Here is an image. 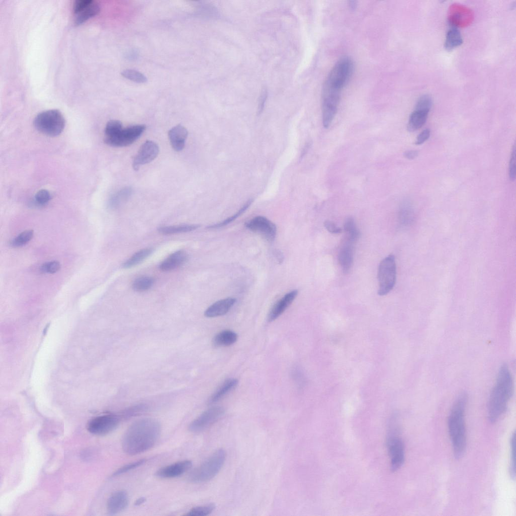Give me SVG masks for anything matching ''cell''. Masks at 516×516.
<instances>
[{"instance_id":"ac0fdd59","label":"cell","mask_w":516,"mask_h":516,"mask_svg":"<svg viewBox=\"0 0 516 516\" xmlns=\"http://www.w3.org/2000/svg\"><path fill=\"white\" fill-rule=\"evenodd\" d=\"M297 290H293L286 294L272 307L268 315L269 321H272L280 316L292 303L298 294Z\"/></svg>"},{"instance_id":"8d00e7d4","label":"cell","mask_w":516,"mask_h":516,"mask_svg":"<svg viewBox=\"0 0 516 516\" xmlns=\"http://www.w3.org/2000/svg\"><path fill=\"white\" fill-rule=\"evenodd\" d=\"M432 99L428 95H424L421 96L417 102L415 106L416 110H419L429 112L432 106Z\"/></svg>"},{"instance_id":"f35d334b","label":"cell","mask_w":516,"mask_h":516,"mask_svg":"<svg viewBox=\"0 0 516 516\" xmlns=\"http://www.w3.org/2000/svg\"><path fill=\"white\" fill-rule=\"evenodd\" d=\"M146 460L145 459H142L130 463L127 465H125L116 471L112 475L113 476H116L127 472L141 466L144 464Z\"/></svg>"},{"instance_id":"b9f144b4","label":"cell","mask_w":516,"mask_h":516,"mask_svg":"<svg viewBox=\"0 0 516 516\" xmlns=\"http://www.w3.org/2000/svg\"><path fill=\"white\" fill-rule=\"evenodd\" d=\"M509 176L511 180H514L515 177V148L513 147L509 167Z\"/></svg>"},{"instance_id":"4dcf8cb0","label":"cell","mask_w":516,"mask_h":516,"mask_svg":"<svg viewBox=\"0 0 516 516\" xmlns=\"http://www.w3.org/2000/svg\"><path fill=\"white\" fill-rule=\"evenodd\" d=\"M510 460L509 467V473L511 478H515V434L514 432L510 439Z\"/></svg>"},{"instance_id":"9c48e42d","label":"cell","mask_w":516,"mask_h":516,"mask_svg":"<svg viewBox=\"0 0 516 516\" xmlns=\"http://www.w3.org/2000/svg\"><path fill=\"white\" fill-rule=\"evenodd\" d=\"M389 428L386 442L391 459V469L392 471L395 472L399 470L404 463L405 447L394 425H392Z\"/></svg>"},{"instance_id":"3957f363","label":"cell","mask_w":516,"mask_h":516,"mask_svg":"<svg viewBox=\"0 0 516 516\" xmlns=\"http://www.w3.org/2000/svg\"><path fill=\"white\" fill-rule=\"evenodd\" d=\"M467 403L465 393L460 394L455 401L448 418V433L455 459H461L465 454L466 445V430L465 413Z\"/></svg>"},{"instance_id":"30bf717a","label":"cell","mask_w":516,"mask_h":516,"mask_svg":"<svg viewBox=\"0 0 516 516\" xmlns=\"http://www.w3.org/2000/svg\"><path fill=\"white\" fill-rule=\"evenodd\" d=\"M224 412V408L220 406L210 408L190 423L189 430L192 432L204 430L220 419Z\"/></svg>"},{"instance_id":"7c38bea8","label":"cell","mask_w":516,"mask_h":516,"mask_svg":"<svg viewBox=\"0 0 516 516\" xmlns=\"http://www.w3.org/2000/svg\"><path fill=\"white\" fill-rule=\"evenodd\" d=\"M249 230L259 233L269 241H273L276 237L277 228L275 224L267 218L256 216L245 223Z\"/></svg>"},{"instance_id":"e575fe53","label":"cell","mask_w":516,"mask_h":516,"mask_svg":"<svg viewBox=\"0 0 516 516\" xmlns=\"http://www.w3.org/2000/svg\"><path fill=\"white\" fill-rule=\"evenodd\" d=\"M33 231L32 230H27L24 231L19 234L16 237H15L11 242V244L13 246H23L29 242L33 237Z\"/></svg>"},{"instance_id":"ba28073f","label":"cell","mask_w":516,"mask_h":516,"mask_svg":"<svg viewBox=\"0 0 516 516\" xmlns=\"http://www.w3.org/2000/svg\"><path fill=\"white\" fill-rule=\"evenodd\" d=\"M396 275L395 257L393 254H390L384 258L379 265L377 273L378 295H386L393 289L396 281Z\"/></svg>"},{"instance_id":"603a6c76","label":"cell","mask_w":516,"mask_h":516,"mask_svg":"<svg viewBox=\"0 0 516 516\" xmlns=\"http://www.w3.org/2000/svg\"><path fill=\"white\" fill-rule=\"evenodd\" d=\"M428 113L427 111L415 109L410 116L407 125L408 130L409 132H414L421 128L425 123Z\"/></svg>"},{"instance_id":"f546056e","label":"cell","mask_w":516,"mask_h":516,"mask_svg":"<svg viewBox=\"0 0 516 516\" xmlns=\"http://www.w3.org/2000/svg\"><path fill=\"white\" fill-rule=\"evenodd\" d=\"M155 280L151 277L144 276L136 279L132 284L134 290L143 292L150 289L153 285Z\"/></svg>"},{"instance_id":"f1b7e54d","label":"cell","mask_w":516,"mask_h":516,"mask_svg":"<svg viewBox=\"0 0 516 516\" xmlns=\"http://www.w3.org/2000/svg\"><path fill=\"white\" fill-rule=\"evenodd\" d=\"M133 189L131 187H125L113 196L110 200L109 204L111 207L116 208L121 203L126 202L133 193Z\"/></svg>"},{"instance_id":"ee69618b","label":"cell","mask_w":516,"mask_h":516,"mask_svg":"<svg viewBox=\"0 0 516 516\" xmlns=\"http://www.w3.org/2000/svg\"><path fill=\"white\" fill-rule=\"evenodd\" d=\"M430 131L429 129H425L422 131L417 137L415 144L419 145L424 143L429 138Z\"/></svg>"},{"instance_id":"7bdbcfd3","label":"cell","mask_w":516,"mask_h":516,"mask_svg":"<svg viewBox=\"0 0 516 516\" xmlns=\"http://www.w3.org/2000/svg\"><path fill=\"white\" fill-rule=\"evenodd\" d=\"M324 226L331 233L338 234L342 232L340 227H338L334 222L329 220L325 221Z\"/></svg>"},{"instance_id":"5bb4252c","label":"cell","mask_w":516,"mask_h":516,"mask_svg":"<svg viewBox=\"0 0 516 516\" xmlns=\"http://www.w3.org/2000/svg\"><path fill=\"white\" fill-rule=\"evenodd\" d=\"M159 152V147L156 143L152 141H146L134 158V169L138 170L141 166L152 161L158 156Z\"/></svg>"},{"instance_id":"d6a6232c","label":"cell","mask_w":516,"mask_h":516,"mask_svg":"<svg viewBox=\"0 0 516 516\" xmlns=\"http://www.w3.org/2000/svg\"><path fill=\"white\" fill-rule=\"evenodd\" d=\"M252 202V200H249L237 213H236L234 215H232V216L227 218L226 219H225V220L223 221L222 222H219L218 223H217V224H214V225H212L209 226L207 227V228H209V229H216V228H218L223 227V226H224L225 225H226L228 224L229 223L231 222L232 221L234 220L235 219H236L237 217H238L243 213H244V211L248 208L249 205H250V204H251Z\"/></svg>"},{"instance_id":"83f0119b","label":"cell","mask_w":516,"mask_h":516,"mask_svg":"<svg viewBox=\"0 0 516 516\" xmlns=\"http://www.w3.org/2000/svg\"><path fill=\"white\" fill-rule=\"evenodd\" d=\"M344 229L346 234L345 239L355 243L360 237V232L353 218L349 217L345 220Z\"/></svg>"},{"instance_id":"74e56055","label":"cell","mask_w":516,"mask_h":516,"mask_svg":"<svg viewBox=\"0 0 516 516\" xmlns=\"http://www.w3.org/2000/svg\"><path fill=\"white\" fill-rule=\"evenodd\" d=\"M51 199V195L46 189H41L35 196L34 201L38 206L46 204Z\"/></svg>"},{"instance_id":"4316f807","label":"cell","mask_w":516,"mask_h":516,"mask_svg":"<svg viewBox=\"0 0 516 516\" xmlns=\"http://www.w3.org/2000/svg\"><path fill=\"white\" fill-rule=\"evenodd\" d=\"M200 227L197 224L181 225L169 226H163L157 229L159 233L165 235L174 234L185 233L196 230Z\"/></svg>"},{"instance_id":"44dd1931","label":"cell","mask_w":516,"mask_h":516,"mask_svg":"<svg viewBox=\"0 0 516 516\" xmlns=\"http://www.w3.org/2000/svg\"><path fill=\"white\" fill-rule=\"evenodd\" d=\"M187 260V253L179 250L171 254L160 265V269L163 272L173 270L184 264Z\"/></svg>"},{"instance_id":"bcb514c9","label":"cell","mask_w":516,"mask_h":516,"mask_svg":"<svg viewBox=\"0 0 516 516\" xmlns=\"http://www.w3.org/2000/svg\"><path fill=\"white\" fill-rule=\"evenodd\" d=\"M349 7L350 9L354 10L356 9L357 6V2L355 1H350L348 2Z\"/></svg>"},{"instance_id":"60d3db41","label":"cell","mask_w":516,"mask_h":516,"mask_svg":"<svg viewBox=\"0 0 516 516\" xmlns=\"http://www.w3.org/2000/svg\"><path fill=\"white\" fill-rule=\"evenodd\" d=\"M147 409V406L144 404L135 405L125 410L123 412V416L127 418L135 416L145 412Z\"/></svg>"},{"instance_id":"8992f818","label":"cell","mask_w":516,"mask_h":516,"mask_svg":"<svg viewBox=\"0 0 516 516\" xmlns=\"http://www.w3.org/2000/svg\"><path fill=\"white\" fill-rule=\"evenodd\" d=\"M35 128L40 133L50 137L60 135L65 126V119L57 109H50L39 113L34 120Z\"/></svg>"},{"instance_id":"f6af8a7d","label":"cell","mask_w":516,"mask_h":516,"mask_svg":"<svg viewBox=\"0 0 516 516\" xmlns=\"http://www.w3.org/2000/svg\"><path fill=\"white\" fill-rule=\"evenodd\" d=\"M418 155V152L415 150L407 151L404 153V156L408 159H413Z\"/></svg>"},{"instance_id":"ffe728a7","label":"cell","mask_w":516,"mask_h":516,"mask_svg":"<svg viewBox=\"0 0 516 516\" xmlns=\"http://www.w3.org/2000/svg\"><path fill=\"white\" fill-rule=\"evenodd\" d=\"M188 132L185 127L178 124L168 132V137L172 148L176 151H181L185 146Z\"/></svg>"},{"instance_id":"1f68e13d","label":"cell","mask_w":516,"mask_h":516,"mask_svg":"<svg viewBox=\"0 0 516 516\" xmlns=\"http://www.w3.org/2000/svg\"><path fill=\"white\" fill-rule=\"evenodd\" d=\"M215 505L213 503L205 505L197 506L191 509L186 515L189 516H205L209 515L215 509Z\"/></svg>"},{"instance_id":"cb8c5ba5","label":"cell","mask_w":516,"mask_h":516,"mask_svg":"<svg viewBox=\"0 0 516 516\" xmlns=\"http://www.w3.org/2000/svg\"><path fill=\"white\" fill-rule=\"evenodd\" d=\"M238 336L234 332L230 330L223 331L217 334L213 338V344L217 347L228 346L235 343Z\"/></svg>"},{"instance_id":"52a82bcc","label":"cell","mask_w":516,"mask_h":516,"mask_svg":"<svg viewBox=\"0 0 516 516\" xmlns=\"http://www.w3.org/2000/svg\"><path fill=\"white\" fill-rule=\"evenodd\" d=\"M354 70V62L349 56L340 58L330 72L325 84L339 91L350 80Z\"/></svg>"},{"instance_id":"5b68a950","label":"cell","mask_w":516,"mask_h":516,"mask_svg":"<svg viewBox=\"0 0 516 516\" xmlns=\"http://www.w3.org/2000/svg\"><path fill=\"white\" fill-rule=\"evenodd\" d=\"M146 129L144 124H137L123 128L122 125L111 127L105 134L104 142L112 147H126L135 142Z\"/></svg>"},{"instance_id":"7402d4cb","label":"cell","mask_w":516,"mask_h":516,"mask_svg":"<svg viewBox=\"0 0 516 516\" xmlns=\"http://www.w3.org/2000/svg\"><path fill=\"white\" fill-rule=\"evenodd\" d=\"M238 381L235 378H230L225 381L213 393L209 400V404L218 402L234 389L237 385Z\"/></svg>"},{"instance_id":"484cf974","label":"cell","mask_w":516,"mask_h":516,"mask_svg":"<svg viewBox=\"0 0 516 516\" xmlns=\"http://www.w3.org/2000/svg\"><path fill=\"white\" fill-rule=\"evenodd\" d=\"M463 39L460 31L456 28H450L447 32L444 47L447 50H451L461 45Z\"/></svg>"},{"instance_id":"7dc6e473","label":"cell","mask_w":516,"mask_h":516,"mask_svg":"<svg viewBox=\"0 0 516 516\" xmlns=\"http://www.w3.org/2000/svg\"><path fill=\"white\" fill-rule=\"evenodd\" d=\"M145 501H146L145 498H144V497H141V498L137 499V500L136 501V502L135 503V505H137V506L143 504V503H144V502Z\"/></svg>"},{"instance_id":"d4e9b609","label":"cell","mask_w":516,"mask_h":516,"mask_svg":"<svg viewBox=\"0 0 516 516\" xmlns=\"http://www.w3.org/2000/svg\"><path fill=\"white\" fill-rule=\"evenodd\" d=\"M153 250L152 248H145L138 251L122 264V268L129 269L138 265L150 255Z\"/></svg>"},{"instance_id":"836d02e7","label":"cell","mask_w":516,"mask_h":516,"mask_svg":"<svg viewBox=\"0 0 516 516\" xmlns=\"http://www.w3.org/2000/svg\"><path fill=\"white\" fill-rule=\"evenodd\" d=\"M121 75L124 78L139 83H144L147 81L145 75L134 70L128 69L124 70L122 72Z\"/></svg>"},{"instance_id":"6da1fadb","label":"cell","mask_w":516,"mask_h":516,"mask_svg":"<svg viewBox=\"0 0 516 516\" xmlns=\"http://www.w3.org/2000/svg\"><path fill=\"white\" fill-rule=\"evenodd\" d=\"M161 432V426L156 419H140L133 423L125 431L122 447L125 453L135 455L146 452L154 446Z\"/></svg>"},{"instance_id":"2e32d148","label":"cell","mask_w":516,"mask_h":516,"mask_svg":"<svg viewBox=\"0 0 516 516\" xmlns=\"http://www.w3.org/2000/svg\"><path fill=\"white\" fill-rule=\"evenodd\" d=\"M128 502V496L125 491L120 490L115 491L107 500V511L111 515L116 514L126 508Z\"/></svg>"},{"instance_id":"d6986e66","label":"cell","mask_w":516,"mask_h":516,"mask_svg":"<svg viewBox=\"0 0 516 516\" xmlns=\"http://www.w3.org/2000/svg\"><path fill=\"white\" fill-rule=\"evenodd\" d=\"M236 301L234 298L228 297L218 300L210 305L205 311L207 317H215L227 313Z\"/></svg>"},{"instance_id":"e0dca14e","label":"cell","mask_w":516,"mask_h":516,"mask_svg":"<svg viewBox=\"0 0 516 516\" xmlns=\"http://www.w3.org/2000/svg\"><path fill=\"white\" fill-rule=\"evenodd\" d=\"M354 243L345 239L338 253V261L344 274L350 270L353 262Z\"/></svg>"},{"instance_id":"7a4b0ae2","label":"cell","mask_w":516,"mask_h":516,"mask_svg":"<svg viewBox=\"0 0 516 516\" xmlns=\"http://www.w3.org/2000/svg\"><path fill=\"white\" fill-rule=\"evenodd\" d=\"M512 393V376L508 367L504 364L499 370L488 402V418L491 423L496 422L506 412Z\"/></svg>"},{"instance_id":"9a60e30c","label":"cell","mask_w":516,"mask_h":516,"mask_svg":"<svg viewBox=\"0 0 516 516\" xmlns=\"http://www.w3.org/2000/svg\"><path fill=\"white\" fill-rule=\"evenodd\" d=\"M192 466V462L184 460L164 467L155 473L161 478H173L178 477L188 471Z\"/></svg>"},{"instance_id":"8fae6325","label":"cell","mask_w":516,"mask_h":516,"mask_svg":"<svg viewBox=\"0 0 516 516\" xmlns=\"http://www.w3.org/2000/svg\"><path fill=\"white\" fill-rule=\"evenodd\" d=\"M119 423L118 417L115 415H102L91 419L88 423L87 429L92 434L104 435L115 429Z\"/></svg>"},{"instance_id":"d590c367","label":"cell","mask_w":516,"mask_h":516,"mask_svg":"<svg viewBox=\"0 0 516 516\" xmlns=\"http://www.w3.org/2000/svg\"><path fill=\"white\" fill-rule=\"evenodd\" d=\"M412 216V210L408 203H404L401 206L399 214L400 221L402 224L409 222Z\"/></svg>"},{"instance_id":"ab89813d","label":"cell","mask_w":516,"mask_h":516,"mask_svg":"<svg viewBox=\"0 0 516 516\" xmlns=\"http://www.w3.org/2000/svg\"><path fill=\"white\" fill-rule=\"evenodd\" d=\"M60 268V263L56 261L46 262L41 267V271L44 273L53 274L57 272Z\"/></svg>"},{"instance_id":"277c9868","label":"cell","mask_w":516,"mask_h":516,"mask_svg":"<svg viewBox=\"0 0 516 516\" xmlns=\"http://www.w3.org/2000/svg\"><path fill=\"white\" fill-rule=\"evenodd\" d=\"M226 457V452L224 449H218L191 471L188 475V480L192 483H199L211 480L222 468Z\"/></svg>"},{"instance_id":"4fadbf2b","label":"cell","mask_w":516,"mask_h":516,"mask_svg":"<svg viewBox=\"0 0 516 516\" xmlns=\"http://www.w3.org/2000/svg\"><path fill=\"white\" fill-rule=\"evenodd\" d=\"M100 10L98 3L93 0H77L74 2L73 11L76 24L82 23L96 15Z\"/></svg>"}]
</instances>
